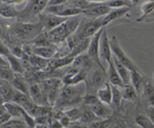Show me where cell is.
Instances as JSON below:
<instances>
[{"label":"cell","instance_id":"47","mask_svg":"<svg viewBox=\"0 0 154 128\" xmlns=\"http://www.w3.org/2000/svg\"><path fill=\"white\" fill-rule=\"evenodd\" d=\"M2 84H1V83H0V86H1V85H2Z\"/></svg>","mask_w":154,"mask_h":128},{"label":"cell","instance_id":"38","mask_svg":"<svg viewBox=\"0 0 154 128\" xmlns=\"http://www.w3.org/2000/svg\"><path fill=\"white\" fill-rule=\"evenodd\" d=\"M44 58H42L41 57H39L38 56H34L31 57L30 61L31 63H32L34 66H35L37 67H43L46 66L45 61H44Z\"/></svg>","mask_w":154,"mask_h":128},{"label":"cell","instance_id":"20","mask_svg":"<svg viewBox=\"0 0 154 128\" xmlns=\"http://www.w3.org/2000/svg\"><path fill=\"white\" fill-rule=\"evenodd\" d=\"M141 14L136 19V22H141L154 13V1H147L142 2L140 5Z\"/></svg>","mask_w":154,"mask_h":128},{"label":"cell","instance_id":"25","mask_svg":"<svg viewBox=\"0 0 154 128\" xmlns=\"http://www.w3.org/2000/svg\"><path fill=\"white\" fill-rule=\"evenodd\" d=\"M16 90L11 85L2 84L0 86V96L5 102H11L15 94Z\"/></svg>","mask_w":154,"mask_h":128},{"label":"cell","instance_id":"27","mask_svg":"<svg viewBox=\"0 0 154 128\" xmlns=\"http://www.w3.org/2000/svg\"><path fill=\"white\" fill-rule=\"evenodd\" d=\"M87 109H85L83 111H82L81 117L78 120L79 122L85 124H87V125H88L91 123H93L94 121L100 120V119L98 118L94 114V113L90 110V109L89 108H88V107H87Z\"/></svg>","mask_w":154,"mask_h":128},{"label":"cell","instance_id":"29","mask_svg":"<svg viewBox=\"0 0 154 128\" xmlns=\"http://www.w3.org/2000/svg\"><path fill=\"white\" fill-rule=\"evenodd\" d=\"M121 90L122 97L124 100L133 101L135 100L137 97L138 93L131 84L125 85L124 87L121 88Z\"/></svg>","mask_w":154,"mask_h":128},{"label":"cell","instance_id":"10","mask_svg":"<svg viewBox=\"0 0 154 128\" xmlns=\"http://www.w3.org/2000/svg\"><path fill=\"white\" fill-rule=\"evenodd\" d=\"M108 81L106 72L103 71L100 68L99 69L95 70L91 75L89 85H86V89L88 87L91 90L90 92L88 93H96L97 90L103 86L105 82Z\"/></svg>","mask_w":154,"mask_h":128},{"label":"cell","instance_id":"31","mask_svg":"<svg viewBox=\"0 0 154 128\" xmlns=\"http://www.w3.org/2000/svg\"><path fill=\"white\" fill-rule=\"evenodd\" d=\"M105 4L111 8V9H117L122 8H131L134 5V1H105Z\"/></svg>","mask_w":154,"mask_h":128},{"label":"cell","instance_id":"22","mask_svg":"<svg viewBox=\"0 0 154 128\" xmlns=\"http://www.w3.org/2000/svg\"><path fill=\"white\" fill-rule=\"evenodd\" d=\"M4 106L11 118H21L23 108L13 102H5Z\"/></svg>","mask_w":154,"mask_h":128},{"label":"cell","instance_id":"23","mask_svg":"<svg viewBox=\"0 0 154 128\" xmlns=\"http://www.w3.org/2000/svg\"><path fill=\"white\" fill-rule=\"evenodd\" d=\"M3 3L4 5L0 6V16L5 18H13L19 16L20 11L14 5L5 4L4 2Z\"/></svg>","mask_w":154,"mask_h":128},{"label":"cell","instance_id":"19","mask_svg":"<svg viewBox=\"0 0 154 128\" xmlns=\"http://www.w3.org/2000/svg\"><path fill=\"white\" fill-rule=\"evenodd\" d=\"M112 60L117 72L120 76L121 79L122 80L123 84L125 85L131 84V71L123 64H122L119 60H117L113 55Z\"/></svg>","mask_w":154,"mask_h":128},{"label":"cell","instance_id":"33","mask_svg":"<svg viewBox=\"0 0 154 128\" xmlns=\"http://www.w3.org/2000/svg\"><path fill=\"white\" fill-rule=\"evenodd\" d=\"M15 76V73L10 66H0V79L11 82Z\"/></svg>","mask_w":154,"mask_h":128},{"label":"cell","instance_id":"21","mask_svg":"<svg viewBox=\"0 0 154 128\" xmlns=\"http://www.w3.org/2000/svg\"><path fill=\"white\" fill-rule=\"evenodd\" d=\"M34 53L38 56L44 59H48L55 54V49L51 46H36L33 49Z\"/></svg>","mask_w":154,"mask_h":128},{"label":"cell","instance_id":"6","mask_svg":"<svg viewBox=\"0 0 154 128\" xmlns=\"http://www.w3.org/2000/svg\"><path fill=\"white\" fill-rule=\"evenodd\" d=\"M38 22L41 25L42 28H45L49 31L57 28L68 19L45 12H43L40 14L38 16Z\"/></svg>","mask_w":154,"mask_h":128},{"label":"cell","instance_id":"32","mask_svg":"<svg viewBox=\"0 0 154 128\" xmlns=\"http://www.w3.org/2000/svg\"><path fill=\"white\" fill-rule=\"evenodd\" d=\"M7 59L10 67L14 73H21L22 72V67L18 61L17 58L11 53L7 57Z\"/></svg>","mask_w":154,"mask_h":128},{"label":"cell","instance_id":"14","mask_svg":"<svg viewBox=\"0 0 154 128\" xmlns=\"http://www.w3.org/2000/svg\"><path fill=\"white\" fill-rule=\"evenodd\" d=\"M89 108L94 114L100 120L111 118L112 114V110L109 107V105H107L100 102L91 107H89Z\"/></svg>","mask_w":154,"mask_h":128},{"label":"cell","instance_id":"11","mask_svg":"<svg viewBox=\"0 0 154 128\" xmlns=\"http://www.w3.org/2000/svg\"><path fill=\"white\" fill-rule=\"evenodd\" d=\"M48 1H26V5L20 14L22 15L31 16L38 15L39 16L45 10L48 5ZM20 15V14H19Z\"/></svg>","mask_w":154,"mask_h":128},{"label":"cell","instance_id":"37","mask_svg":"<svg viewBox=\"0 0 154 128\" xmlns=\"http://www.w3.org/2000/svg\"><path fill=\"white\" fill-rule=\"evenodd\" d=\"M111 118L99 120L88 125V128H109L111 125Z\"/></svg>","mask_w":154,"mask_h":128},{"label":"cell","instance_id":"16","mask_svg":"<svg viewBox=\"0 0 154 128\" xmlns=\"http://www.w3.org/2000/svg\"><path fill=\"white\" fill-rule=\"evenodd\" d=\"M131 8L125 7L117 9H111V10L109 12L108 14H107L106 16L102 17L103 26L105 27L109 23L128 14Z\"/></svg>","mask_w":154,"mask_h":128},{"label":"cell","instance_id":"46","mask_svg":"<svg viewBox=\"0 0 154 128\" xmlns=\"http://www.w3.org/2000/svg\"><path fill=\"white\" fill-rule=\"evenodd\" d=\"M152 78H153V79H154V72H153V75H152Z\"/></svg>","mask_w":154,"mask_h":128},{"label":"cell","instance_id":"12","mask_svg":"<svg viewBox=\"0 0 154 128\" xmlns=\"http://www.w3.org/2000/svg\"><path fill=\"white\" fill-rule=\"evenodd\" d=\"M29 96L32 101L38 105H43L44 101L46 99L42 85L37 83L29 85Z\"/></svg>","mask_w":154,"mask_h":128},{"label":"cell","instance_id":"3","mask_svg":"<svg viewBox=\"0 0 154 128\" xmlns=\"http://www.w3.org/2000/svg\"><path fill=\"white\" fill-rule=\"evenodd\" d=\"M110 46L112 55L130 71L138 69L135 62L128 56L121 47L116 36L112 35L109 38Z\"/></svg>","mask_w":154,"mask_h":128},{"label":"cell","instance_id":"26","mask_svg":"<svg viewBox=\"0 0 154 128\" xmlns=\"http://www.w3.org/2000/svg\"><path fill=\"white\" fill-rule=\"evenodd\" d=\"M143 93L149 103V105L154 107V85L150 79L145 82Z\"/></svg>","mask_w":154,"mask_h":128},{"label":"cell","instance_id":"17","mask_svg":"<svg viewBox=\"0 0 154 128\" xmlns=\"http://www.w3.org/2000/svg\"><path fill=\"white\" fill-rule=\"evenodd\" d=\"M131 85L134 88L137 93L141 94L143 91L144 79L139 69L131 71Z\"/></svg>","mask_w":154,"mask_h":128},{"label":"cell","instance_id":"18","mask_svg":"<svg viewBox=\"0 0 154 128\" xmlns=\"http://www.w3.org/2000/svg\"><path fill=\"white\" fill-rule=\"evenodd\" d=\"M92 62L91 58L87 53H84L75 56L72 63L73 67L79 69V70H85L91 66Z\"/></svg>","mask_w":154,"mask_h":128},{"label":"cell","instance_id":"41","mask_svg":"<svg viewBox=\"0 0 154 128\" xmlns=\"http://www.w3.org/2000/svg\"><path fill=\"white\" fill-rule=\"evenodd\" d=\"M68 128H88V125L83 124L79 121H76L73 123H71Z\"/></svg>","mask_w":154,"mask_h":128},{"label":"cell","instance_id":"7","mask_svg":"<svg viewBox=\"0 0 154 128\" xmlns=\"http://www.w3.org/2000/svg\"><path fill=\"white\" fill-rule=\"evenodd\" d=\"M99 55L100 59H103L109 63L112 60V53L111 49L109 38L108 37L107 31L103 28L100 38L99 43Z\"/></svg>","mask_w":154,"mask_h":128},{"label":"cell","instance_id":"40","mask_svg":"<svg viewBox=\"0 0 154 128\" xmlns=\"http://www.w3.org/2000/svg\"><path fill=\"white\" fill-rule=\"evenodd\" d=\"M146 114L154 123V107L148 105L146 108Z\"/></svg>","mask_w":154,"mask_h":128},{"label":"cell","instance_id":"28","mask_svg":"<svg viewBox=\"0 0 154 128\" xmlns=\"http://www.w3.org/2000/svg\"><path fill=\"white\" fill-rule=\"evenodd\" d=\"M135 122L141 128H154V123L146 114H138L135 118Z\"/></svg>","mask_w":154,"mask_h":128},{"label":"cell","instance_id":"43","mask_svg":"<svg viewBox=\"0 0 154 128\" xmlns=\"http://www.w3.org/2000/svg\"><path fill=\"white\" fill-rule=\"evenodd\" d=\"M0 66H9V64L7 61H5L1 55H0Z\"/></svg>","mask_w":154,"mask_h":128},{"label":"cell","instance_id":"35","mask_svg":"<svg viewBox=\"0 0 154 128\" xmlns=\"http://www.w3.org/2000/svg\"><path fill=\"white\" fill-rule=\"evenodd\" d=\"M82 101L84 105L88 108L100 102L99 99L96 96V94L93 93H86L84 96Z\"/></svg>","mask_w":154,"mask_h":128},{"label":"cell","instance_id":"45","mask_svg":"<svg viewBox=\"0 0 154 128\" xmlns=\"http://www.w3.org/2000/svg\"><path fill=\"white\" fill-rule=\"evenodd\" d=\"M154 22V17H153V18H152V20H151V21H150V22Z\"/></svg>","mask_w":154,"mask_h":128},{"label":"cell","instance_id":"5","mask_svg":"<svg viewBox=\"0 0 154 128\" xmlns=\"http://www.w3.org/2000/svg\"><path fill=\"white\" fill-rule=\"evenodd\" d=\"M42 27L39 22H20L12 28V31L18 37L27 38L38 34Z\"/></svg>","mask_w":154,"mask_h":128},{"label":"cell","instance_id":"8","mask_svg":"<svg viewBox=\"0 0 154 128\" xmlns=\"http://www.w3.org/2000/svg\"><path fill=\"white\" fill-rule=\"evenodd\" d=\"M102 17L95 19L86 23L78 37L77 42L82 39L91 38L100 29L104 28Z\"/></svg>","mask_w":154,"mask_h":128},{"label":"cell","instance_id":"39","mask_svg":"<svg viewBox=\"0 0 154 128\" xmlns=\"http://www.w3.org/2000/svg\"><path fill=\"white\" fill-rule=\"evenodd\" d=\"M10 54L11 52L8 47L2 41H0V55L4 56L7 58Z\"/></svg>","mask_w":154,"mask_h":128},{"label":"cell","instance_id":"9","mask_svg":"<svg viewBox=\"0 0 154 128\" xmlns=\"http://www.w3.org/2000/svg\"><path fill=\"white\" fill-rule=\"evenodd\" d=\"M111 10L105 1H91L90 6L84 10V14L97 19L104 17Z\"/></svg>","mask_w":154,"mask_h":128},{"label":"cell","instance_id":"24","mask_svg":"<svg viewBox=\"0 0 154 128\" xmlns=\"http://www.w3.org/2000/svg\"><path fill=\"white\" fill-rule=\"evenodd\" d=\"M11 86L17 91L29 96V87L25 81L20 77L15 75L13 79L10 82Z\"/></svg>","mask_w":154,"mask_h":128},{"label":"cell","instance_id":"1","mask_svg":"<svg viewBox=\"0 0 154 128\" xmlns=\"http://www.w3.org/2000/svg\"><path fill=\"white\" fill-rule=\"evenodd\" d=\"M79 18L77 16L68 18L60 25L49 31L50 38L55 42H60L72 34L78 28Z\"/></svg>","mask_w":154,"mask_h":128},{"label":"cell","instance_id":"13","mask_svg":"<svg viewBox=\"0 0 154 128\" xmlns=\"http://www.w3.org/2000/svg\"><path fill=\"white\" fill-rule=\"evenodd\" d=\"M108 67L106 72L108 81L111 85L115 86L120 88H122L124 87L125 84H123L122 80L121 79L120 76L117 72L113 60L108 63Z\"/></svg>","mask_w":154,"mask_h":128},{"label":"cell","instance_id":"4","mask_svg":"<svg viewBox=\"0 0 154 128\" xmlns=\"http://www.w3.org/2000/svg\"><path fill=\"white\" fill-rule=\"evenodd\" d=\"M103 29V28L100 29L96 34H95L91 38H90L86 53L91 58V59L96 64L99 68L106 72L104 66L102 63L99 55V43Z\"/></svg>","mask_w":154,"mask_h":128},{"label":"cell","instance_id":"30","mask_svg":"<svg viewBox=\"0 0 154 128\" xmlns=\"http://www.w3.org/2000/svg\"><path fill=\"white\" fill-rule=\"evenodd\" d=\"M1 128H29L22 118H11L5 123L1 125Z\"/></svg>","mask_w":154,"mask_h":128},{"label":"cell","instance_id":"36","mask_svg":"<svg viewBox=\"0 0 154 128\" xmlns=\"http://www.w3.org/2000/svg\"><path fill=\"white\" fill-rule=\"evenodd\" d=\"M74 57L70 56H65L63 57H60L58 59H55L52 63V66L54 68H60L63 66H66L70 63H72Z\"/></svg>","mask_w":154,"mask_h":128},{"label":"cell","instance_id":"34","mask_svg":"<svg viewBox=\"0 0 154 128\" xmlns=\"http://www.w3.org/2000/svg\"><path fill=\"white\" fill-rule=\"evenodd\" d=\"M112 97V103L116 108H119L120 105L122 100L123 99L121 88L116 87L115 86L111 85Z\"/></svg>","mask_w":154,"mask_h":128},{"label":"cell","instance_id":"44","mask_svg":"<svg viewBox=\"0 0 154 128\" xmlns=\"http://www.w3.org/2000/svg\"><path fill=\"white\" fill-rule=\"evenodd\" d=\"M34 128H51L50 126L48 124H36Z\"/></svg>","mask_w":154,"mask_h":128},{"label":"cell","instance_id":"42","mask_svg":"<svg viewBox=\"0 0 154 128\" xmlns=\"http://www.w3.org/2000/svg\"><path fill=\"white\" fill-rule=\"evenodd\" d=\"M67 1H62V0H52L48 1L47 6H55L63 4L66 2Z\"/></svg>","mask_w":154,"mask_h":128},{"label":"cell","instance_id":"2","mask_svg":"<svg viewBox=\"0 0 154 128\" xmlns=\"http://www.w3.org/2000/svg\"><path fill=\"white\" fill-rule=\"evenodd\" d=\"M78 85H63L61 87L59 97L57 102L63 105H69L70 104H75L82 100L84 96H82V90ZM56 102V103H57Z\"/></svg>","mask_w":154,"mask_h":128},{"label":"cell","instance_id":"15","mask_svg":"<svg viewBox=\"0 0 154 128\" xmlns=\"http://www.w3.org/2000/svg\"><path fill=\"white\" fill-rule=\"evenodd\" d=\"M96 94L100 102L107 105H109L112 103V87L108 81L105 82L103 86L99 88L97 90Z\"/></svg>","mask_w":154,"mask_h":128}]
</instances>
